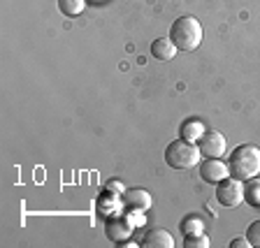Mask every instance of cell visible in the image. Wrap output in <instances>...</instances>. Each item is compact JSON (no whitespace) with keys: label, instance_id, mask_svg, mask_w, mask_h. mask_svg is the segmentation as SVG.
<instances>
[{"label":"cell","instance_id":"obj_1","mask_svg":"<svg viewBox=\"0 0 260 248\" xmlns=\"http://www.w3.org/2000/svg\"><path fill=\"white\" fill-rule=\"evenodd\" d=\"M228 169L230 176L239 179V181H249V179L260 174V149L253 144H239L233 149L230 158H228Z\"/></svg>","mask_w":260,"mask_h":248},{"label":"cell","instance_id":"obj_2","mask_svg":"<svg viewBox=\"0 0 260 248\" xmlns=\"http://www.w3.org/2000/svg\"><path fill=\"white\" fill-rule=\"evenodd\" d=\"M170 40L179 51H193L202 42V26L195 16H179L170 26Z\"/></svg>","mask_w":260,"mask_h":248},{"label":"cell","instance_id":"obj_3","mask_svg":"<svg viewBox=\"0 0 260 248\" xmlns=\"http://www.w3.org/2000/svg\"><path fill=\"white\" fill-rule=\"evenodd\" d=\"M202 151L200 146L193 144L188 139H174L165 146V162H168L172 169H190L200 165Z\"/></svg>","mask_w":260,"mask_h":248},{"label":"cell","instance_id":"obj_4","mask_svg":"<svg viewBox=\"0 0 260 248\" xmlns=\"http://www.w3.org/2000/svg\"><path fill=\"white\" fill-rule=\"evenodd\" d=\"M216 200L218 204L228 206V209H235V206H239L244 202V186L239 179L235 176H228L223 179V181H218L216 186Z\"/></svg>","mask_w":260,"mask_h":248},{"label":"cell","instance_id":"obj_5","mask_svg":"<svg viewBox=\"0 0 260 248\" xmlns=\"http://www.w3.org/2000/svg\"><path fill=\"white\" fill-rule=\"evenodd\" d=\"M198 146H200L202 156L207 158H221L225 153V146H228V139L223 132L218 130H205L198 139Z\"/></svg>","mask_w":260,"mask_h":248},{"label":"cell","instance_id":"obj_6","mask_svg":"<svg viewBox=\"0 0 260 248\" xmlns=\"http://www.w3.org/2000/svg\"><path fill=\"white\" fill-rule=\"evenodd\" d=\"M200 176L207 184H218V181L230 176V169H228V165L221 162L218 158H207L200 165Z\"/></svg>","mask_w":260,"mask_h":248},{"label":"cell","instance_id":"obj_7","mask_svg":"<svg viewBox=\"0 0 260 248\" xmlns=\"http://www.w3.org/2000/svg\"><path fill=\"white\" fill-rule=\"evenodd\" d=\"M121 204L130 211H144L151 206V195L144 188H128L121 193Z\"/></svg>","mask_w":260,"mask_h":248},{"label":"cell","instance_id":"obj_8","mask_svg":"<svg viewBox=\"0 0 260 248\" xmlns=\"http://www.w3.org/2000/svg\"><path fill=\"white\" fill-rule=\"evenodd\" d=\"M105 234L114 243H125L133 237V223L128 218H112L107 223V227H105Z\"/></svg>","mask_w":260,"mask_h":248},{"label":"cell","instance_id":"obj_9","mask_svg":"<svg viewBox=\"0 0 260 248\" xmlns=\"http://www.w3.org/2000/svg\"><path fill=\"white\" fill-rule=\"evenodd\" d=\"M142 248H172L174 246V239L168 230L162 227H153L151 232H146L144 239L140 241Z\"/></svg>","mask_w":260,"mask_h":248},{"label":"cell","instance_id":"obj_10","mask_svg":"<svg viewBox=\"0 0 260 248\" xmlns=\"http://www.w3.org/2000/svg\"><path fill=\"white\" fill-rule=\"evenodd\" d=\"M179 49L174 47V42L170 38H158L151 42V56L158 60H172L177 56Z\"/></svg>","mask_w":260,"mask_h":248},{"label":"cell","instance_id":"obj_11","mask_svg":"<svg viewBox=\"0 0 260 248\" xmlns=\"http://www.w3.org/2000/svg\"><path fill=\"white\" fill-rule=\"evenodd\" d=\"M244 202H249L253 209H260V179L253 176L244 186Z\"/></svg>","mask_w":260,"mask_h":248},{"label":"cell","instance_id":"obj_12","mask_svg":"<svg viewBox=\"0 0 260 248\" xmlns=\"http://www.w3.org/2000/svg\"><path fill=\"white\" fill-rule=\"evenodd\" d=\"M181 232H184V237H188V234H202L205 232V221L200 216H186L181 221Z\"/></svg>","mask_w":260,"mask_h":248},{"label":"cell","instance_id":"obj_13","mask_svg":"<svg viewBox=\"0 0 260 248\" xmlns=\"http://www.w3.org/2000/svg\"><path fill=\"white\" fill-rule=\"evenodd\" d=\"M86 7V0H58V10L63 12L65 16H77L84 12Z\"/></svg>","mask_w":260,"mask_h":248},{"label":"cell","instance_id":"obj_14","mask_svg":"<svg viewBox=\"0 0 260 248\" xmlns=\"http://www.w3.org/2000/svg\"><path fill=\"white\" fill-rule=\"evenodd\" d=\"M205 132V128H202L200 121H186L184 125H181V137L188 141H195L200 139V135Z\"/></svg>","mask_w":260,"mask_h":248},{"label":"cell","instance_id":"obj_15","mask_svg":"<svg viewBox=\"0 0 260 248\" xmlns=\"http://www.w3.org/2000/svg\"><path fill=\"white\" fill-rule=\"evenodd\" d=\"M184 248H209V237L202 234H188L184 241Z\"/></svg>","mask_w":260,"mask_h":248},{"label":"cell","instance_id":"obj_16","mask_svg":"<svg viewBox=\"0 0 260 248\" xmlns=\"http://www.w3.org/2000/svg\"><path fill=\"white\" fill-rule=\"evenodd\" d=\"M246 239H249L251 246L260 248V221H253L249 225V230H246Z\"/></svg>","mask_w":260,"mask_h":248},{"label":"cell","instance_id":"obj_17","mask_svg":"<svg viewBox=\"0 0 260 248\" xmlns=\"http://www.w3.org/2000/svg\"><path fill=\"white\" fill-rule=\"evenodd\" d=\"M251 243H249V239L246 237H235L233 241H230V248H249Z\"/></svg>","mask_w":260,"mask_h":248}]
</instances>
